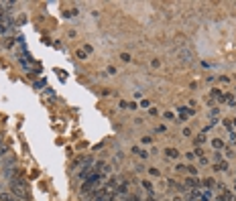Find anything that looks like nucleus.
I'll return each instance as SVG.
<instances>
[{"mask_svg": "<svg viewBox=\"0 0 236 201\" xmlns=\"http://www.w3.org/2000/svg\"><path fill=\"white\" fill-rule=\"evenodd\" d=\"M149 142H153L151 136H143V144H149Z\"/></svg>", "mask_w": 236, "mask_h": 201, "instance_id": "nucleus-21", "label": "nucleus"}, {"mask_svg": "<svg viewBox=\"0 0 236 201\" xmlns=\"http://www.w3.org/2000/svg\"><path fill=\"white\" fill-rule=\"evenodd\" d=\"M175 171H177V173H183V171H187V167L185 165H177V167H175Z\"/></svg>", "mask_w": 236, "mask_h": 201, "instance_id": "nucleus-15", "label": "nucleus"}, {"mask_svg": "<svg viewBox=\"0 0 236 201\" xmlns=\"http://www.w3.org/2000/svg\"><path fill=\"white\" fill-rule=\"evenodd\" d=\"M120 59H122V61H130V55H128V53H122V55H120Z\"/></svg>", "mask_w": 236, "mask_h": 201, "instance_id": "nucleus-18", "label": "nucleus"}, {"mask_svg": "<svg viewBox=\"0 0 236 201\" xmlns=\"http://www.w3.org/2000/svg\"><path fill=\"white\" fill-rule=\"evenodd\" d=\"M212 146H214V151H220V148H224V142H222L220 138H214L212 140Z\"/></svg>", "mask_w": 236, "mask_h": 201, "instance_id": "nucleus-8", "label": "nucleus"}, {"mask_svg": "<svg viewBox=\"0 0 236 201\" xmlns=\"http://www.w3.org/2000/svg\"><path fill=\"white\" fill-rule=\"evenodd\" d=\"M204 142H206V136H204V134H200V136L195 138V144H204Z\"/></svg>", "mask_w": 236, "mask_h": 201, "instance_id": "nucleus-13", "label": "nucleus"}, {"mask_svg": "<svg viewBox=\"0 0 236 201\" xmlns=\"http://www.w3.org/2000/svg\"><path fill=\"white\" fill-rule=\"evenodd\" d=\"M234 126H236V120H234Z\"/></svg>", "mask_w": 236, "mask_h": 201, "instance_id": "nucleus-27", "label": "nucleus"}, {"mask_svg": "<svg viewBox=\"0 0 236 201\" xmlns=\"http://www.w3.org/2000/svg\"><path fill=\"white\" fill-rule=\"evenodd\" d=\"M128 193V183H120V185L116 187V197L120 195V197H126Z\"/></svg>", "mask_w": 236, "mask_h": 201, "instance_id": "nucleus-4", "label": "nucleus"}, {"mask_svg": "<svg viewBox=\"0 0 236 201\" xmlns=\"http://www.w3.org/2000/svg\"><path fill=\"white\" fill-rule=\"evenodd\" d=\"M4 47H12V39H4Z\"/></svg>", "mask_w": 236, "mask_h": 201, "instance_id": "nucleus-25", "label": "nucleus"}, {"mask_svg": "<svg viewBox=\"0 0 236 201\" xmlns=\"http://www.w3.org/2000/svg\"><path fill=\"white\" fill-rule=\"evenodd\" d=\"M43 85H45V81H43V79H41V81H37V83H35V89H39V87H43Z\"/></svg>", "mask_w": 236, "mask_h": 201, "instance_id": "nucleus-24", "label": "nucleus"}, {"mask_svg": "<svg viewBox=\"0 0 236 201\" xmlns=\"http://www.w3.org/2000/svg\"><path fill=\"white\" fill-rule=\"evenodd\" d=\"M228 106H230V108H236V100H234L232 96H228Z\"/></svg>", "mask_w": 236, "mask_h": 201, "instance_id": "nucleus-14", "label": "nucleus"}, {"mask_svg": "<svg viewBox=\"0 0 236 201\" xmlns=\"http://www.w3.org/2000/svg\"><path fill=\"white\" fill-rule=\"evenodd\" d=\"M78 57H80V59H85V51H84V49L78 51Z\"/></svg>", "mask_w": 236, "mask_h": 201, "instance_id": "nucleus-23", "label": "nucleus"}, {"mask_svg": "<svg viewBox=\"0 0 236 201\" xmlns=\"http://www.w3.org/2000/svg\"><path fill=\"white\" fill-rule=\"evenodd\" d=\"M179 59L185 61V63H194V51H191L187 45H183L181 49H179Z\"/></svg>", "mask_w": 236, "mask_h": 201, "instance_id": "nucleus-2", "label": "nucleus"}, {"mask_svg": "<svg viewBox=\"0 0 236 201\" xmlns=\"http://www.w3.org/2000/svg\"><path fill=\"white\" fill-rule=\"evenodd\" d=\"M165 155H167V159H177V156H179V151H177V148H167Z\"/></svg>", "mask_w": 236, "mask_h": 201, "instance_id": "nucleus-6", "label": "nucleus"}, {"mask_svg": "<svg viewBox=\"0 0 236 201\" xmlns=\"http://www.w3.org/2000/svg\"><path fill=\"white\" fill-rule=\"evenodd\" d=\"M19 169H16V167H8L6 169V179H14V177H19Z\"/></svg>", "mask_w": 236, "mask_h": 201, "instance_id": "nucleus-5", "label": "nucleus"}, {"mask_svg": "<svg viewBox=\"0 0 236 201\" xmlns=\"http://www.w3.org/2000/svg\"><path fill=\"white\" fill-rule=\"evenodd\" d=\"M220 161H224V155H222V152H216V162H220Z\"/></svg>", "mask_w": 236, "mask_h": 201, "instance_id": "nucleus-22", "label": "nucleus"}, {"mask_svg": "<svg viewBox=\"0 0 236 201\" xmlns=\"http://www.w3.org/2000/svg\"><path fill=\"white\" fill-rule=\"evenodd\" d=\"M201 185H204V189H212V187H214V179H204Z\"/></svg>", "mask_w": 236, "mask_h": 201, "instance_id": "nucleus-9", "label": "nucleus"}, {"mask_svg": "<svg viewBox=\"0 0 236 201\" xmlns=\"http://www.w3.org/2000/svg\"><path fill=\"white\" fill-rule=\"evenodd\" d=\"M200 165H208V159H206V156H200Z\"/></svg>", "mask_w": 236, "mask_h": 201, "instance_id": "nucleus-26", "label": "nucleus"}, {"mask_svg": "<svg viewBox=\"0 0 236 201\" xmlns=\"http://www.w3.org/2000/svg\"><path fill=\"white\" fill-rule=\"evenodd\" d=\"M10 193L14 195V197H19V199H23V201H29V187H27V181H25L23 177H14V179H10Z\"/></svg>", "mask_w": 236, "mask_h": 201, "instance_id": "nucleus-1", "label": "nucleus"}, {"mask_svg": "<svg viewBox=\"0 0 236 201\" xmlns=\"http://www.w3.org/2000/svg\"><path fill=\"white\" fill-rule=\"evenodd\" d=\"M200 185H201V183H200V179H197V177H187L183 191H191V189H195V187H200Z\"/></svg>", "mask_w": 236, "mask_h": 201, "instance_id": "nucleus-3", "label": "nucleus"}, {"mask_svg": "<svg viewBox=\"0 0 236 201\" xmlns=\"http://www.w3.org/2000/svg\"><path fill=\"white\" fill-rule=\"evenodd\" d=\"M224 128H226V130H232V124H230V120H224Z\"/></svg>", "mask_w": 236, "mask_h": 201, "instance_id": "nucleus-17", "label": "nucleus"}, {"mask_svg": "<svg viewBox=\"0 0 236 201\" xmlns=\"http://www.w3.org/2000/svg\"><path fill=\"white\" fill-rule=\"evenodd\" d=\"M140 108H151V104H149V100H143V102H140Z\"/></svg>", "mask_w": 236, "mask_h": 201, "instance_id": "nucleus-19", "label": "nucleus"}, {"mask_svg": "<svg viewBox=\"0 0 236 201\" xmlns=\"http://www.w3.org/2000/svg\"><path fill=\"white\" fill-rule=\"evenodd\" d=\"M108 73H110V75H116V73H118V71H116V67H112V65H110V67H108Z\"/></svg>", "mask_w": 236, "mask_h": 201, "instance_id": "nucleus-20", "label": "nucleus"}, {"mask_svg": "<svg viewBox=\"0 0 236 201\" xmlns=\"http://www.w3.org/2000/svg\"><path fill=\"white\" fill-rule=\"evenodd\" d=\"M214 169H216V171H228V162H226V161H220V162H216V165H214Z\"/></svg>", "mask_w": 236, "mask_h": 201, "instance_id": "nucleus-7", "label": "nucleus"}, {"mask_svg": "<svg viewBox=\"0 0 236 201\" xmlns=\"http://www.w3.org/2000/svg\"><path fill=\"white\" fill-rule=\"evenodd\" d=\"M149 173H151L153 177H159V169H155V167H151V169H149Z\"/></svg>", "mask_w": 236, "mask_h": 201, "instance_id": "nucleus-16", "label": "nucleus"}, {"mask_svg": "<svg viewBox=\"0 0 236 201\" xmlns=\"http://www.w3.org/2000/svg\"><path fill=\"white\" fill-rule=\"evenodd\" d=\"M218 116H220V110H218V108L210 110V118H212V120H214V118H218Z\"/></svg>", "mask_w": 236, "mask_h": 201, "instance_id": "nucleus-10", "label": "nucleus"}, {"mask_svg": "<svg viewBox=\"0 0 236 201\" xmlns=\"http://www.w3.org/2000/svg\"><path fill=\"white\" fill-rule=\"evenodd\" d=\"M143 187H145V189H147L151 195H153V183H149V181H143Z\"/></svg>", "mask_w": 236, "mask_h": 201, "instance_id": "nucleus-11", "label": "nucleus"}, {"mask_svg": "<svg viewBox=\"0 0 236 201\" xmlns=\"http://www.w3.org/2000/svg\"><path fill=\"white\" fill-rule=\"evenodd\" d=\"M187 173H189L191 177H195V175H197V169H195V167H187Z\"/></svg>", "mask_w": 236, "mask_h": 201, "instance_id": "nucleus-12", "label": "nucleus"}]
</instances>
